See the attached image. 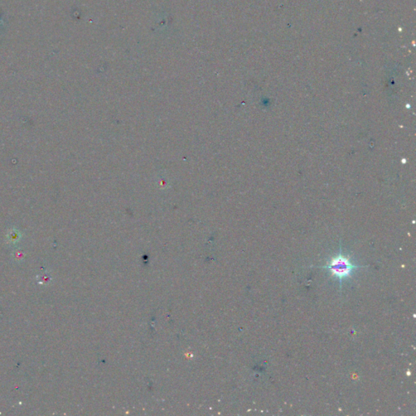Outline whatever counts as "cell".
<instances>
[{
    "mask_svg": "<svg viewBox=\"0 0 416 416\" xmlns=\"http://www.w3.org/2000/svg\"><path fill=\"white\" fill-rule=\"evenodd\" d=\"M315 268L330 270L333 277L339 280L341 289L343 280L350 278L355 270L366 268V266H360L352 264L349 258L340 253L326 265Z\"/></svg>",
    "mask_w": 416,
    "mask_h": 416,
    "instance_id": "6da1fadb",
    "label": "cell"
},
{
    "mask_svg": "<svg viewBox=\"0 0 416 416\" xmlns=\"http://www.w3.org/2000/svg\"><path fill=\"white\" fill-rule=\"evenodd\" d=\"M51 277L48 275H42L40 277V280H38V282L41 285H47L48 282H51Z\"/></svg>",
    "mask_w": 416,
    "mask_h": 416,
    "instance_id": "7a4b0ae2",
    "label": "cell"
}]
</instances>
